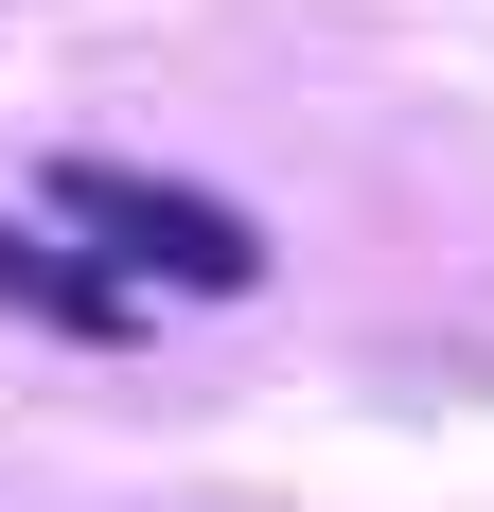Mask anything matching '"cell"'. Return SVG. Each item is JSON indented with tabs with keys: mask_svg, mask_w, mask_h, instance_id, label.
Masks as SVG:
<instances>
[{
	"mask_svg": "<svg viewBox=\"0 0 494 512\" xmlns=\"http://www.w3.org/2000/svg\"><path fill=\"white\" fill-rule=\"evenodd\" d=\"M36 212H53L89 265H124V283H177V301H247V283H265V230H247L230 195H177V177H142V159H36Z\"/></svg>",
	"mask_w": 494,
	"mask_h": 512,
	"instance_id": "obj_1",
	"label": "cell"
},
{
	"mask_svg": "<svg viewBox=\"0 0 494 512\" xmlns=\"http://www.w3.org/2000/svg\"><path fill=\"white\" fill-rule=\"evenodd\" d=\"M0 318H53V336H124L142 318V283L89 248H36V230H0Z\"/></svg>",
	"mask_w": 494,
	"mask_h": 512,
	"instance_id": "obj_2",
	"label": "cell"
}]
</instances>
